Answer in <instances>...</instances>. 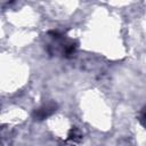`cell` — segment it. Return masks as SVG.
<instances>
[{"mask_svg":"<svg viewBox=\"0 0 146 146\" xmlns=\"http://www.w3.org/2000/svg\"><path fill=\"white\" fill-rule=\"evenodd\" d=\"M71 139H76L78 137L80 138L81 137V133H80V131L78 130V129H72L71 131H70V136H68Z\"/></svg>","mask_w":146,"mask_h":146,"instance_id":"cell-2","label":"cell"},{"mask_svg":"<svg viewBox=\"0 0 146 146\" xmlns=\"http://www.w3.org/2000/svg\"><path fill=\"white\" fill-rule=\"evenodd\" d=\"M55 111H56V105L49 104V105L42 106L39 110H36L35 113H34V117H36L38 120H43L47 116H49L50 114H52Z\"/></svg>","mask_w":146,"mask_h":146,"instance_id":"cell-1","label":"cell"},{"mask_svg":"<svg viewBox=\"0 0 146 146\" xmlns=\"http://www.w3.org/2000/svg\"><path fill=\"white\" fill-rule=\"evenodd\" d=\"M145 120H146V112H145Z\"/></svg>","mask_w":146,"mask_h":146,"instance_id":"cell-3","label":"cell"}]
</instances>
